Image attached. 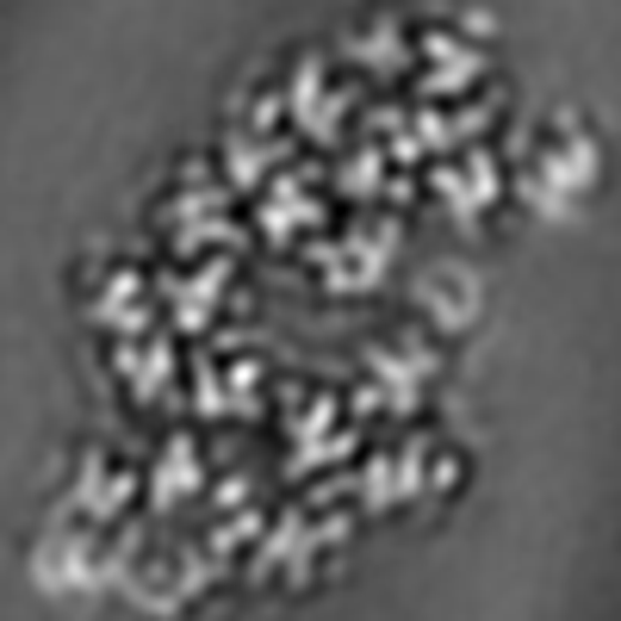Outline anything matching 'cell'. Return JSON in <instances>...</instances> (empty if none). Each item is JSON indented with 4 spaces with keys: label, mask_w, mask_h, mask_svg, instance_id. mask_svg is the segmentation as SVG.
<instances>
[{
    "label": "cell",
    "mask_w": 621,
    "mask_h": 621,
    "mask_svg": "<svg viewBox=\"0 0 621 621\" xmlns=\"http://www.w3.org/2000/svg\"><path fill=\"white\" fill-rule=\"evenodd\" d=\"M193 479H200V466H193V448H186V441H174V448H169V472H155V497L186 491Z\"/></svg>",
    "instance_id": "cell-1"
}]
</instances>
